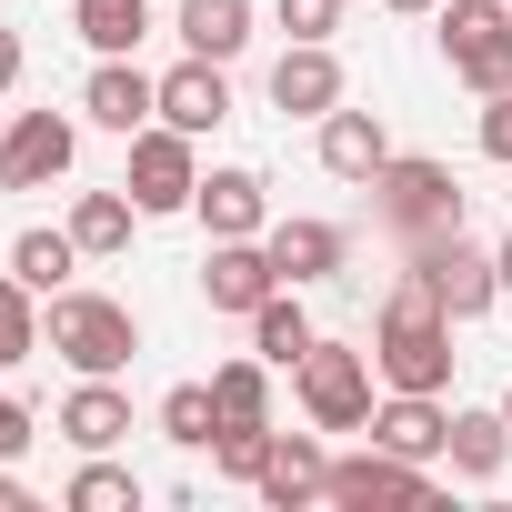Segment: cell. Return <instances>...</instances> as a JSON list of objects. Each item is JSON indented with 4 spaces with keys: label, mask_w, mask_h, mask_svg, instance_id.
<instances>
[{
    "label": "cell",
    "mask_w": 512,
    "mask_h": 512,
    "mask_svg": "<svg viewBox=\"0 0 512 512\" xmlns=\"http://www.w3.org/2000/svg\"><path fill=\"white\" fill-rule=\"evenodd\" d=\"M71 512H141V472H121V462H81L71 472Z\"/></svg>",
    "instance_id": "f1b7e54d"
},
{
    "label": "cell",
    "mask_w": 512,
    "mask_h": 512,
    "mask_svg": "<svg viewBox=\"0 0 512 512\" xmlns=\"http://www.w3.org/2000/svg\"><path fill=\"white\" fill-rule=\"evenodd\" d=\"M382 452H402V462H432L442 442H452V412H442V392H392V402H372V422H362Z\"/></svg>",
    "instance_id": "9a60e30c"
},
{
    "label": "cell",
    "mask_w": 512,
    "mask_h": 512,
    "mask_svg": "<svg viewBox=\"0 0 512 512\" xmlns=\"http://www.w3.org/2000/svg\"><path fill=\"white\" fill-rule=\"evenodd\" d=\"M71 31H81L101 61H121V51H141V31H151V0H71Z\"/></svg>",
    "instance_id": "cb8c5ba5"
},
{
    "label": "cell",
    "mask_w": 512,
    "mask_h": 512,
    "mask_svg": "<svg viewBox=\"0 0 512 512\" xmlns=\"http://www.w3.org/2000/svg\"><path fill=\"white\" fill-rule=\"evenodd\" d=\"M71 262H81V241H71V231H21V241H11V272H21L41 302L71 292Z\"/></svg>",
    "instance_id": "484cf974"
},
{
    "label": "cell",
    "mask_w": 512,
    "mask_h": 512,
    "mask_svg": "<svg viewBox=\"0 0 512 512\" xmlns=\"http://www.w3.org/2000/svg\"><path fill=\"white\" fill-rule=\"evenodd\" d=\"M41 332H51V352L71 372H131V352H141V322L111 292H51V322Z\"/></svg>",
    "instance_id": "3957f363"
},
{
    "label": "cell",
    "mask_w": 512,
    "mask_h": 512,
    "mask_svg": "<svg viewBox=\"0 0 512 512\" xmlns=\"http://www.w3.org/2000/svg\"><path fill=\"white\" fill-rule=\"evenodd\" d=\"M191 211H201L211 241H262V231H272V191H262V171H201Z\"/></svg>",
    "instance_id": "7c38bea8"
},
{
    "label": "cell",
    "mask_w": 512,
    "mask_h": 512,
    "mask_svg": "<svg viewBox=\"0 0 512 512\" xmlns=\"http://www.w3.org/2000/svg\"><path fill=\"white\" fill-rule=\"evenodd\" d=\"M372 221L412 251V241H432V231H462V181H452V161H412V151H392L372 181Z\"/></svg>",
    "instance_id": "7a4b0ae2"
},
{
    "label": "cell",
    "mask_w": 512,
    "mask_h": 512,
    "mask_svg": "<svg viewBox=\"0 0 512 512\" xmlns=\"http://www.w3.org/2000/svg\"><path fill=\"white\" fill-rule=\"evenodd\" d=\"M482 151L512 171V91H492V101H482Z\"/></svg>",
    "instance_id": "1f68e13d"
},
{
    "label": "cell",
    "mask_w": 512,
    "mask_h": 512,
    "mask_svg": "<svg viewBox=\"0 0 512 512\" xmlns=\"http://www.w3.org/2000/svg\"><path fill=\"white\" fill-rule=\"evenodd\" d=\"M71 161H81L71 111H21L0 131V191H51V181H71Z\"/></svg>",
    "instance_id": "52a82bcc"
},
{
    "label": "cell",
    "mask_w": 512,
    "mask_h": 512,
    "mask_svg": "<svg viewBox=\"0 0 512 512\" xmlns=\"http://www.w3.org/2000/svg\"><path fill=\"white\" fill-rule=\"evenodd\" d=\"M312 342H322V332H312V312H302V292H292V282H282V292H272L262 312H251V352H262L272 372H292V362H302Z\"/></svg>",
    "instance_id": "44dd1931"
},
{
    "label": "cell",
    "mask_w": 512,
    "mask_h": 512,
    "mask_svg": "<svg viewBox=\"0 0 512 512\" xmlns=\"http://www.w3.org/2000/svg\"><path fill=\"white\" fill-rule=\"evenodd\" d=\"M292 392H302L312 432H362V422H372V352H352V342H312V352L292 362Z\"/></svg>",
    "instance_id": "277c9868"
},
{
    "label": "cell",
    "mask_w": 512,
    "mask_h": 512,
    "mask_svg": "<svg viewBox=\"0 0 512 512\" xmlns=\"http://www.w3.org/2000/svg\"><path fill=\"white\" fill-rule=\"evenodd\" d=\"M41 352V292L11 272V282H0V372H21Z\"/></svg>",
    "instance_id": "83f0119b"
},
{
    "label": "cell",
    "mask_w": 512,
    "mask_h": 512,
    "mask_svg": "<svg viewBox=\"0 0 512 512\" xmlns=\"http://www.w3.org/2000/svg\"><path fill=\"white\" fill-rule=\"evenodd\" d=\"M382 11H402V21H412V11H442V0H382Z\"/></svg>",
    "instance_id": "d590c367"
},
{
    "label": "cell",
    "mask_w": 512,
    "mask_h": 512,
    "mask_svg": "<svg viewBox=\"0 0 512 512\" xmlns=\"http://www.w3.org/2000/svg\"><path fill=\"white\" fill-rule=\"evenodd\" d=\"M382 161H392L382 111H322V171H332V181H372Z\"/></svg>",
    "instance_id": "d6986e66"
},
{
    "label": "cell",
    "mask_w": 512,
    "mask_h": 512,
    "mask_svg": "<svg viewBox=\"0 0 512 512\" xmlns=\"http://www.w3.org/2000/svg\"><path fill=\"white\" fill-rule=\"evenodd\" d=\"M262 492L272 512H302V502H332V452H322V432H272V462H262Z\"/></svg>",
    "instance_id": "30bf717a"
},
{
    "label": "cell",
    "mask_w": 512,
    "mask_h": 512,
    "mask_svg": "<svg viewBox=\"0 0 512 512\" xmlns=\"http://www.w3.org/2000/svg\"><path fill=\"white\" fill-rule=\"evenodd\" d=\"M0 512H31V482H21L11 462H0Z\"/></svg>",
    "instance_id": "836d02e7"
},
{
    "label": "cell",
    "mask_w": 512,
    "mask_h": 512,
    "mask_svg": "<svg viewBox=\"0 0 512 512\" xmlns=\"http://www.w3.org/2000/svg\"><path fill=\"white\" fill-rule=\"evenodd\" d=\"M262 251H272V272L302 292V282H332L342 262H352V241H342V221H272L262 231Z\"/></svg>",
    "instance_id": "e0dca14e"
},
{
    "label": "cell",
    "mask_w": 512,
    "mask_h": 512,
    "mask_svg": "<svg viewBox=\"0 0 512 512\" xmlns=\"http://www.w3.org/2000/svg\"><path fill=\"white\" fill-rule=\"evenodd\" d=\"M412 272L442 292V312L452 322H482L492 302H502V262L482 241H462V231H432V241H412Z\"/></svg>",
    "instance_id": "8992f818"
},
{
    "label": "cell",
    "mask_w": 512,
    "mask_h": 512,
    "mask_svg": "<svg viewBox=\"0 0 512 512\" xmlns=\"http://www.w3.org/2000/svg\"><path fill=\"white\" fill-rule=\"evenodd\" d=\"M272 111H282V121H322V111H342V61H332L322 41H292V51L272 61Z\"/></svg>",
    "instance_id": "4fadbf2b"
},
{
    "label": "cell",
    "mask_w": 512,
    "mask_h": 512,
    "mask_svg": "<svg viewBox=\"0 0 512 512\" xmlns=\"http://www.w3.org/2000/svg\"><path fill=\"white\" fill-rule=\"evenodd\" d=\"M442 61L482 101L512 91V0H442Z\"/></svg>",
    "instance_id": "5b68a950"
},
{
    "label": "cell",
    "mask_w": 512,
    "mask_h": 512,
    "mask_svg": "<svg viewBox=\"0 0 512 512\" xmlns=\"http://www.w3.org/2000/svg\"><path fill=\"white\" fill-rule=\"evenodd\" d=\"M131 221H141V201H131V191H81V201H71V241L91 251V262L131 251Z\"/></svg>",
    "instance_id": "603a6c76"
},
{
    "label": "cell",
    "mask_w": 512,
    "mask_h": 512,
    "mask_svg": "<svg viewBox=\"0 0 512 512\" xmlns=\"http://www.w3.org/2000/svg\"><path fill=\"white\" fill-rule=\"evenodd\" d=\"M332 11H342V0H282V31H292V41H322Z\"/></svg>",
    "instance_id": "d6a6232c"
},
{
    "label": "cell",
    "mask_w": 512,
    "mask_h": 512,
    "mask_svg": "<svg viewBox=\"0 0 512 512\" xmlns=\"http://www.w3.org/2000/svg\"><path fill=\"white\" fill-rule=\"evenodd\" d=\"M11 81H21V41H11V31H0V91H11Z\"/></svg>",
    "instance_id": "e575fe53"
},
{
    "label": "cell",
    "mask_w": 512,
    "mask_h": 512,
    "mask_svg": "<svg viewBox=\"0 0 512 512\" xmlns=\"http://www.w3.org/2000/svg\"><path fill=\"white\" fill-rule=\"evenodd\" d=\"M121 432H131V392H121L111 372H81V392L61 402V442H71V452H111Z\"/></svg>",
    "instance_id": "ac0fdd59"
},
{
    "label": "cell",
    "mask_w": 512,
    "mask_h": 512,
    "mask_svg": "<svg viewBox=\"0 0 512 512\" xmlns=\"http://www.w3.org/2000/svg\"><path fill=\"white\" fill-rule=\"evenodd\" d=\"M221 71H231V61H201V51H191L181 71H161V121L191 131V141L221 131V121H231V81H221Z\"/></svg>",
    "instance_id": "5bb4252c"
},
{
    "label": "cell",
    "mask_w": 512,
    "mask_h": 512,
    "mask_svg": "<svg viewBox=\"0 0 512 512\" xmlns=\"http://www.w3.org/2000/svg\"><path fill=\"white\" fill-rule=\"evenodd\" d=\"M121 191L141 201V221H151V211H191V191H201V161H191V131H171V121L131 131V171H121Z\"/></svg>",
    "instance_id": "ba28073f"
},
{
    "label": "cell",
    "mask_w": 512,
    "mask_h": 512,
    "mask_svg": "<svg viewBox=\"0 0 512 512\" xmlns=\"http://www.w3.org/2000/svg\"><path fill=\"white\" fill-rule=\"evenodd\" d=\"M442 452H452L462 482H492V472L512 462V422H502V402H492V412H452V442H442Z\"/></svg>",
    "instance_id": "7402d4cb"
},
{
    "label": "cell",
    "mask_w": 512,
    "mask_h": 512,
    "mask_svg": "<svg viewBox=\"0 0 512 512\" xmlns=\"http://www.w3.org/2000/svg\"><path fill=\"white\" fill-rule=\"evenodd\" d=\"M81 111H91L101 131H121V141H131V131H151V121H161V81L121 51V61H101V71L81 81Z\"/></svg>",
    "instance_id": "8fae6325"
},
{
    "label": "cell",
    "mask_w": 512,
    "mask_h": 512,
    "mask_svg": "<svg viewBox=\"0 0 512 512\" xmlns=\"http://www.w3.org/2000/svg\"><path fill=\"white\" fill-rule=\"evenodd\" d=\"M211 462H221L231 482H262V462H272V422H221Z\"/></svg>",
    "instance_id": "f546056e"
},
{
    "label": "cell",
    "mask_w": 512,
    "mask_h": 512,
    "mask_svg": "<svg viewBox=\"0 0 512 512\" xmlns=\"http://www.w3.org/2000/svg\"><path fill=\"white\" fill-rule=\"evenodd\" d=\"M161 442H181V452H211V442H221L211 382H171V392H161Z\"/></svg>",
    "instance_id": "d4e9b609"
},
{
    "label": "cell",
    "mask_w": 512,
    "mask_h": 512,
    "mask_svg": "<svg viewBox=\"0 0 512 512\" xmlns=\"http://www.w3.org/2000/svg\"><path fill=\"white\" fill-rule=\"evenodd\" d=\"M211 402H221V422H272V362L251 352V362H221L211 372Z\"/></svg>",
    "instance_id": "4316f807"
},
{
    "label": "cell",
    "mask_w": 512,
    "mask_h": 512,
    "mask_svg": "<svg viewBox=\"0 0 512 512\" xmlns=\"http://www.w3.org/2000/svg\"><path fill=\"white\" fill-rule=\"evenodd\" d=\"M492 262H502V292H512V241H502V251H492Z\"/></svg>",
    "instance_id": "8d00e7d4"
},
{
    "label": "cell",
    "mask_w": 512,
    "mask_h": 512,
    "mask_svg": "<svg viewBox=\"0 0 512 512\" xmlns=\"http://www.w3.org/2000/svg\"><path fill=\"white\" fill-rule=\"evenodd\" d=\"M272 292H282V272H272L262 241H211V262H201V302H211V312H241V322H251Z\"/></svg>",
    "instance_id": "9c48e42d"
},
{
    "label": "cell",
    "mask_w": 512,
    "mask_h": 512,
    "mask_svg": "<svg viewBox=\"0 0 512 512\" xmlns=\"http://www.w3.org/2000/svg\"><path fill=\"white\" fill-rule=\"evenodd\" d=\"M372 372H382L392 392H442V382H452V312H442V292H432L422 272L392 282V302H382V322H372Z\"/></svg>",
    "instance_id": "6da1fadb"
},
{
    "label": "cell",
    "mask_w": 512,
    "mask_h": 512,
    "mask_svg": "<svg viewBox=\"0 0 512 512\" xmlns=\"http://www.w3.org/2000/svg\"><path fill=\"white\" fill-rule=\"evenodd\" d=\"M181 51L241 61V51H251V0H181Z\"/></svg>",
    "instance_id": "ffe728a7"
},
{
    "label": "cell",
    "mask_w": 512,
    "mask_h": 512,
    "mask_svg": "<svg viewBox=\"0 0 512 512\" xmlns=\"http://www.w3.org/2000/svg\"><path fill=\"white\" fill-rule=\"evenodd\" d=\"M41 442V422H31V402H11V392H0V462H21Z\"/></svg>",
    "instance_id": "4dcf8cb0"
},
{
    "label": "cell",
    "mask_w": 512,
    "mask_h": 512,
    "mask_svg": "<svg viewBox=\"0 0 512 512\" xmlns=\"http://www.w3.org/2000/svg\"><path fill=\"white\" fill-rule=\"evenodd\" d=\"M502 422H512V382H502Z\"/></svg>",
    "instance_id": "74e56055"
},
{
    "label": "cell",
    "mask_w": 512,
    "mask_h": 512,
    "mask_svg": "<svg viewBox=\"0 0 512 512\" xmlns=\"http://www.w3.org/2000/svg\"><path fill=\"white\" fill-rule=\"evenodd\" d=\"M422 492H432V472L402 462V452H382V442L332 462V502H352V512H362V502H422Z\"/></svg>",
    "instance_id": "2e32d148"
}]
</instances>
